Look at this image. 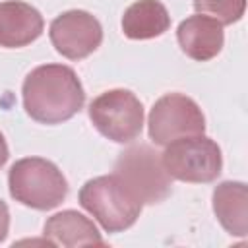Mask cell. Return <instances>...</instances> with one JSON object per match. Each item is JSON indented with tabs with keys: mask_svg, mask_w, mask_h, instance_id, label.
Returning a JSON list of instances; mask_svg holds the SVG:
<instances>
[{
	"mask_svg": "<svg viewBox=\"0 0 248 248\" xmlns=\"http://www.w3.org/2000/svg\"><path fill=\"white\" fill-rule=\"evenodd\" d=\"M25 112L41 124H60L76 116L85 103L78 74L64 64H43L31 70L21 85Z\"/></svg>",
	"mask_w": 248,
	"mask_h": 248,
	"instance_id": "6da1fadb",
	"label": "cell"
},
{
	"mask_svg": "<svg viewBox=\"0 0 248 248\" xmlns=\"http://www.w3.org/2000/svg\"><path fill=\"white\" fill-rule=\"evenodd\" d=\"M78 200L107 232H122L130 229L143 207L136 194L114 172L89 178L79 188Z\"/></svg>",
	"mask_w": 248,
	"mask_h": 248,
	"instance_id": "7a4b0ae2",
	"label": "cell"
},
{
	"mask_svg": "<svg viewBox=\"0 0 248 248\" xmlns=\"http://www.w3.org/2000/svg\"><path fill=\"white\" fill-rule=\"evenodd\" d=\"M8 188L16 202L37 211L54 209L68 196V180L62 170L43 157L16 161L8 170Z\"/></svg>",
	"mask_w": 248,
	"mask_h": 248,
	"instance_id": "3957f363",
	"label": "cell"
},
{
	"mask_svg": "<svg viewBox=\"0 0 248 248\" xmlns=\"http://www.w3.org/2000/svg\"><path fill=\"white\" fill-rule=\"evenodd\" d=\"M161 161L170 178L192 184L213 182L223 170L221 147L203 134L170 141Z\"/></svg>",
	"mask_w": 248,
	"mask_h": 248,
	"instance_id": "277c9868",
	"label": "cell"
},
{
	"mask_svg": "<svg viewBox=\"0 0 248 248\" xmlns=\"http://www.w3.org/2000/svg\"><path fill=\"white\" fill-rule=\"evenodd\" d=\"M114 174L122 178L141 203H159L172 190V178L163 167L161 153L147 143L122 151L114 163Z\"/></svg>",
	"mask_w": 248,
	"mask_h": 248,
	"instance_id": "5b68a950",
	"label": "cell"
},
{
	"mask_svg": "<svg viewBox=\"0 0 248 248\" xmlns=\"http://www.w3.org/2000/svg\"><path fill=\"white\" fill-rule=\"evenodd\" d=\"M91 124L101 136L116 143L134 141L143 128V107L128 89H110L89 105Z\"/></svg>",
	"mask_w": 248,
	"mask_h": 248,
	"instance_id": "8992f818",
	"label": "cell"
},
{
	"mask_svg": "<svg viewBox=\"0 0 248 248\" xmlns=\"http://www.w3.org/2000/svg\"><path fill=\"white\" fill-rule=\"evenodd\" d=\"M149 140L155 145H169L186 136L205 132V116L200 105L182 93H167L155 101L147 120Z\"/></svg>",
	"mask_w": 248,
	"mask_h": 248,
	"instance_id": "52a82bcc",
	"label": "cell"
},
{
	"mask_svg": "<svg viewBox=\"0 0 248 248\" xmlns=\"http://www.w3.org/2000/svg\"><path fill=\"white\" fill-rule=\"evenodd\" d=\"M48 37L58 54L68 60H83L101 46L103 27L89 12L68 10L52 19Z\"/></svg>",
	"mask_w": 248,
	"mask_h": 248,
	"instance_id": "ba28073f",
	"label": "cell"
},
{
	"mask_svg": "<svg viewBox=\"0 0 248 248\" xmlns=\"http://www.w3.org/2000/svg\"><path fill=\"white\" fill-rule=\"evenodd\" d=\"M45 19L41 12L21 0L0 2V46L21 48L41 37Z\"/></svg>",
	"mask_w": 248,
	"mask_h": 248,
	"instance_id": "9c48e42d",
	"label": "cell"
},
{
	"mask_svg": "<svg viewBox=\"0 0 248 248\" xmlns=\"http://www.w3.org/2000/svg\"><path fill=\"white\" fill-rule=\"evenodd\" d=\"M176 39L182 52L188 58L196 62H207L221 52L225 43V33H223V25L217 19L196 14L180 21L176 29Z\"/></svg>",
	"mask_w": 248,
	"mask_h": 248,
	"instance_id": "30bf717a",
	"label": "cell"
},
{
	"mask_svg": "<svg viewBox=\"0 0 248 248\" xmlns=\"http://www.w3.org/2000/svg\"><path fill=\"white\" fill-rule=\"evenodd\" d=\"M45 236L56 246H105V240L93 221L76 209L54 213L45 223Z\"/></svg>",
	"mask_w": 248,
	"mask_h": 248,
	"instance_id": "8fae6325",
	"label": "cell"
},
{
	"mask_svg": "<svg viewBox=\"0 0 248 248\" xmlns=\"http://www.w3.org/2000/svg\"><path fill=\"white\" fill-rule=\"evenodd\" d=\"M213 211L221 227L232 236L248 234V190L244 182L225 180L213 190Z\"/></svg>",
	"mask_w": 248,
	"mask_h": 248,
	"instance_id": "7c38bea8",
	"label": "cell"
},
{
	"mask_svg": "<svg viewBox=\"0 0 248 248\" xmlns=\"http://www.w3.org/2000/svg\"><path fill=\"white\" fill-rule=\"evenodd\" d=\"M170 27V16L159 0H138L122 16V31L128 39L147 41L163 35Z\"/></svg>",
	"mask_w": 248,
	"mask_h": 248,
	"instance_id": "4fadbf2b",
	"label": "cell"
},
{
	"mask_svg": "<svg viewBox=\"0 0 248 248\" xmlns=\"http://www.w3.org/2000/svg\"><path fill=\"white\" fill-rule=\"evenodd\" d=\"M194 8L198 14L217 19L221 25H232L244 16L246 0H194Z\"/></svg>",
	"mask_w": 248,
	"mask_h": 248,
	"instance_id": "5bb4252c",
	"label": "cell"
},
{
	"mask_svg": "<svg viewBox=\"0 0 248 248\" xmlns=\"http://www.w3.org/2000/svg\"><path fill=\"white\" fill-rule=\"evenodd\" d=\"M8 231H10V209H8L6 202L0 200V242L6 240Z\"/></svg>",
	"mask_w": 248,
	"mask_h": 248,
	"instance_id": "9a60e30c",
	"label": "cell"
},
{
	"mask_svg": "<svg viewBox=\"0 0 248 248\" xmlns=\"http://www.w3.org/2000/svg\"><path fill=\"white\" fill-rule=\"evenodd\" d=\"M8 157H10V149H8L6 138H4V136H2V132H0V169H2L4 165H6Z\"/></svg>",
	"mask_w": 248,
	"mask_h": 248,
	"instance_id": "2e32d148",
	"label": "cell"
}]
</instances>
